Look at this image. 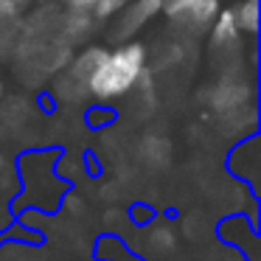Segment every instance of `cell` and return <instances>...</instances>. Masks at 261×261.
Segmentation results:
<instances>
[{
  "instance_id": "obj_3",
  "label": "cell",
  "mask_w": 261,
  "mask_h": 261,
  "mask_svg": "<svg viewBox=\"0 0 261 261\" xmlns=\"http://www.w3.org/2000/svg\"><path fill=\"white\" fill-rule=\"evenodd\" d=\"M163 0H129L118 14H115V29H113V40L118 42H129L154 14H160Z\"/></svg>"
},
{
  "instance_id": "obj_5",
  "label": "cell",
  "mask_w": 261,
  "mask_h": 261,
  "mask_svg": "<svg viewBox=\"0 0 261 261\" xmlns=\"http://www.w3.org/2000/svg\"><path fill=\"white\" fill-rule=\"evenodd\" d=\"M211 45L219 48V51H225V48H233L239 42V29L236 23H233V14L230 9H219V14H216V20L211 23Z\"/></svg>"
},
{
  "instance_id": "obj_9",
  "label": "cell",
  "mask_w": 261,
  "mask_h": 261,
  "mask_svg": "<svg viewBox=\"0 0 261 261\" xmlns=\"http://www.w3.org/2000/svg\"><path fill=\"white\" fill-rule=\"evenodd\" d=\"M152 244L158 250H171L174 247V233L171 230H154L152 233Z\"/></svg>"
},
{
  "instance_id": "obj_10",
  "label": "cell",
  "mask_w": 261,
  "mask_h": 261,
  "mask_svg": "<svg viewBox=\"0 0 261 261\" xmlns=\"http://www.w3.org/2000/svg\"><path fill=\"white\" fill-rule=\"evenodd\" d=\"M59 3H65L70 12H90L96 6V0H59Z\"/></svg>"
},
{
  "instance_id": "obj_7",
  "label": "cell",
  "mask_w": 261,
  "mask_h": 261,
  "mask_svg": "<svg viewBox=\"0 0 261 261\" xmlns=\"http://www.w3.org/2000/svg\"><path fill=\"white\" fill-rule=\"evenodd\" d=\"M126 3H129V0H96V6L90 9V14L96 20H113Z\"/></svg>"
},
{
  "instance_id": "obj_1",
  "label": "cell",
  "mask_w": 261,
  "mask_h": 261,
  "mask_svg": "<svg viewBox=\"0 0 261 261\" xmlns=\"http://www.w3.org/2000/svg\"><path fill=\"white\" fill-rule=\"evenodd\" d=\"M146 45L141 42H121L118 48L107 51L96 73L87 82V93L98 101H115V98L126 96L132 87L141 82L143 70H146Z\"/></svg>"
},
{
  "instance_id": "obj_11",
  "label": "cell",
  "mask_w": 261,
  "mask_h": 261,
  "mask_svg": "<svg viewBox=\"0 0 261 261\" xmlns=\"http://www.w3.org/2000/svg\"><path fill=\"white\" fill-rule=\"evenodd\" d=\"M0 98H3V82H0Z\"/></svg>"
},
{
  "instance_id": "obj_6",
  "label": "cell",
  "mask_w": 261,
  "mask_h": 261,
  "mask_svg": "<svg viewBox=\"0 0 261 261\" xmlns=\"http://www.w3.org/2000/svg\"><path fill=\"white\" fill-rule=\"evenodd\" d=\"M230 14L239 34H258V0H236L230 6Z\"/></svg>"
},
{
  "instance_id": "obj_8",
  "label": "cell",
  "mask_w": 261,
  "mask_h": 261,
  "mask_svg": "<svg viewBox=\"0 0 261 261\" xmlns=\"http://www.w3.org/2000/svg\"><path fill=\"white\" fill-rule=\"evenodd\" d=\"M31 0H0V23H9V20L20 17V14L29 9Z\"/></svg>"
},
{
  "instance_id": "obj_4",
  "label": "cell",
  "mask_w": 261,
  "mask_h": 261,
  "mask_svg": "<svg viewBox=\"0 0 261 261\" xmlns=\"http://www.w3.org/2000/svg\"><path fill=\"white\" fill-rule=\"evenodd\" d=\"M104 57H107V48H101V45L82 48V54L70 62L68 73H65V82H70V85L76 87V93L85 96V93H87V82H90V76L96 73V68L101 65Z\"/></svg>"
},
{
  "instance_id": "obj_2",
  "label": "cell",
  "mask_w": 261,
  "mask_h": 261,
  "mask_svg": "<svg viewBox=\"0 0 261 261\" xmlns=\"http://www.w3.org/2000/svg\"><path fill=\"white\" fill-rule=\"evenodd\" d=\"M222 9V0H163L160 12L186 31H208Z\"/></svg>"
}]
</instances>
